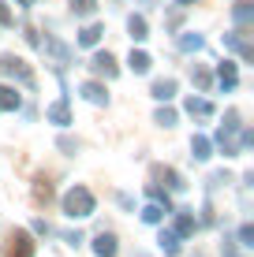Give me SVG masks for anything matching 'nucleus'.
<instances>
[{"mask_svg":"<svg viewBox=\"0 0 254 257\" xmlns=\"http://www.w3.org/2000/svg\"><path fill=\"white\" fill-rule=\"evenodd\" d=\"M45 116H49L52 123H60V127H67V119H71V116H67V104H64V101L49 104V112H45Z\"/></svg>","mask_w":254,"mask_h":257,"instance_id":"0eeeda50","label":"nucleus"},{"mask_svg":"<svg viewBox=\"0 0 254 257\" xmlns=\"http://www.w3.org/2000/svg\"><path fill=\"white\" fill-rule=\"evenodd\" d=\"M19 104V93L8 90V86H0V108H15Z\"/></svg>","mask_w":254,"mask_h":257,"instance_id":"9b49d317","label":"nucleus"},{"mask_svg":"<svg viewBox=\"0 0 254 257\" xmlns=\"http://www.w3.org/2000/svg\"><path fill=\"white\" fill-rule=\"evenodd\" d=\"M94 253H98V257H116V238H112V235H98Z\"/></svg>","mask_w":254,"mask_h":257,"instance_id":"423d86ee","label":"nucleus"},{"mask_svg":"<svg viewBox=\"0 0 254 257\" xmlns=\"http://www.w3.org/2000/svg\"><path fill=\"white\" fill-rule=\"evenodd\" d=\"M161 246H164V250H176V235H172V231H161Z\"/></svg>","mask_w":254,"mask_h":257,"instance_id":"f3484780","label":"nucleus"},{"mask_svg":"<svg viewBox=\"0 0 254 257\" xmlns=\"http://www.w3.org/2000/svg\"><path fill=\"white\" fill-rule=\"evenodd\" d=\"M64 209H67V216H90V212H94L90 190H86V187H75V190L64 198Z\"/></svg>","mask_w":254,"mask_h":257,"instance_id":"f257e3e1","label":"nucleus"},{"mask_svg":"<svg viewBox=\"0 0 254 257\" xmlns=\"http://www.w3.org/2000/svg\"><path fill=\"white\" fill-rule=\"evenodd\" d=\"M150 64H153V60L146 56V52H131V56H127V67L135 71V75H146V71H150Z\"/></svg>","mask_w":254,"mask_h":257,"instance_id":"20e7f679","label":"nucleus"},{"mask_svg":"<svg viewBox=\"0 0 254 257\" xmlns=\"http://www.w3.org/2000/svg\"><path fill=\"white\" fill-rule=\"evenodd\" d=\"M180 45L187 49V52H198V49H202V38H198V34H187V38H183Z\"/></svg>","mask_w":254,"mask_h":257,"instance_id":"4468645a","label":"nucleus"},{"mask_svg":"<svg viewBox=\"0 0 254 257\" xmlns=\"http://www.w3.org/2000/svg\"><path fill=\"white\" fill-rule=\"evenodd\" d=\"M187 112H198V116H206L209 104H206V101H195V97H191V101H187Z\"/></svg>","mask_w":254,"mask_h":257,"instance_id":"2eb2a0df","label":"nucleus"},{"mask_svg":"<svg viewBox=\"0 0 254 257\" xmlns=\"http://www.w3.org/2000/svg\"><path fill=\"white\" fill-rule=\"evenodd\" d=\"M191 149H195L198 161H206V157H209V142L206 138H195V142H191Z\"/></svg>","mask_w":254,"mask_h":257,"instance_id":"ddd939ff","label":"nucleus"},{"mask_svg":"<svg viewBox=\"0 0 254 257\" xmlns=\"http://www.w3.org/2000/svg\"><path fill=\"white\" fill-rule=\"evenodd\" d=\"M82 93H86V101H94V104H105V101H109V93H105L101 82H86Z\"/></svg>","mask_w":254,"mask_h":257,"instance_id":"39448f33","label":"nucleus"},{"mask_svg":"<svg viewBox=\"0 0 254 257\" xmlns=\"http://www.w3.org/2000/svg\"><path fill=\"white\" fill-rule=\"evenodd\" d=\"M98 41H101V26H86V30L78 34V45H82V49L98 45Z\"/></svg>","mask_w":254,"mask_h":257,"instance_id":"9d476101","label":"nucleus"},{"mask_svg":"<svg viewBox=\"0 0 254 257\" xmlns=\"http://www.w3.org/2000/svg\"><path fill=\"white\" fill-rule=\"evenodd\" d=\"M142 220H150V224H157V220H161V209H157V205H150V209L142 212Z\"/></svg>","mask_w":254,"mask_h":257,"instance_id":"a211bd4d","label":"nucleus"},{"mask_svg":"<svg viewBox=\"0 0 254 257\" xmlns=\"http://www.w3.org/2000/svg\"><path fill=\"white\" fill-rule=\"evenodd\" d=\"M157 123H161V127H172V123H176V112H157Z\"/></svg>","mask_w":254,"mask_h":257,"instance_id":"dca6fc26","label":"nucleus"},{"mask_svg":"<svg viewBox=\"0 0 254 257\" xmlns=\"http://www.w3.org/2000/svg\"><path fill=\"white\" fill-rule=\"evenodd\" d=\"M0 71H4V75H15V78H23L26 86H34L30 71H26V67H23V60H19V56H12V52H8V56H0Z\"/></svg>","mask_w":254,"mask_h":257,"instance_id":"f03ea898","label":"nucleus"},{"mask_svg":"<svg viewBox=\"0 0 254 257\" xmlns=\"http://www.w3.org/2000/svg\"><path fill=\"white\" fill-rule=\"evenodd\" d=\"M94 8H98L94 0H71V12L75 15H94Z\"/></svg>","mask_w":254,"mask_h":257,"instance_id":"f8f14e48","label":"nucleus"},{"mask_svg":"<svg viewBox=\"0 0 254 257\" xmlns=\"http://www.w3.org/2000/svg\"><path fill=\"white\" fill-rule=\"evenodd\" d=\"M247 19H250V8L239 4V8H235V23H247Z\"/></svg>","mask_w":254,"mask_h":257,"instance_id":"6ab92c4d","label":"nucleus"},{"mask_svg":"<svg viewBox=\"0 0 254 257\" xmlns=\"http://www.w3.org/2000/svg\"><path fill=\"white\" fill-rule=\"evenodd\" d=\"M172 93H176V82H172V78H161V82H153V97H157V101H168Z\"/></svg>","mask_w":254,"mask_h":257,"instance_id":"6e6552de","label":"nucleus"},{"mask_svg":"<svg viewBox=\"0 0 254 257\" xmlns=\"http://www.w3.org/2000/svg\"><path fill=\"white\" fill-rule=\"evenodd\" d=\"M94 71H101V75H116V67H112V56L109 52H98V56H94Z\"/></svg>","mask_w":254,"mask_h":257,"instance_id":"1a4fd4ad","label":"nucleus"},{"mask_svg":"<svg viewBox=\"0 0 254 257\" xmlns=\"http://www.w3.org/2000/svg\"><path fill=\"white\" fill-rule=\"evenodd\" d=\"M127 34H131V41H146V38H150L142 15H131V19H127Z\"/></svg>","mask_w":254,"mask_h":257,"instance_id":"7ed1b4c3","label":"nucleus"}]
</instances>
